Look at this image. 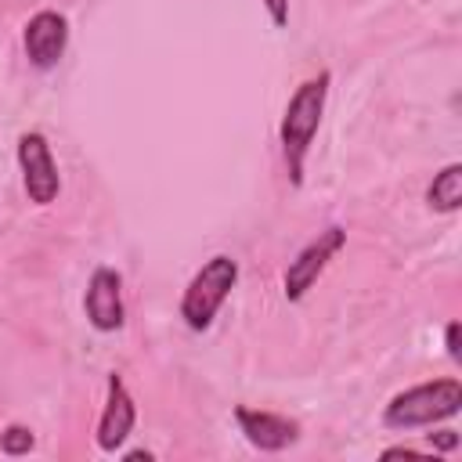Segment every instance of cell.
Wrapping results in <instances>:
<instances>
[{
  "mask_svg": "<svg viewBox=\"0 0 462 462\" xmlns=\"http://www.w3.org/2000/svg\"><path fill=\"white\" fill-rule=\"evenodd\" d=\"M328 83H332V72H318V76L303 79L292 90V97L285 105V116H282V126H278L285 170H289V180L296 188L303 184V159H307V148H310V141L321 126V116H325Z\"/></svg>",
  "mask_w": 462,
  "mask_h": 462,
  "instance_id": "cell-1",
  "label": "cell"
},
{
  "mask_svg": "<svg viewBox=\"0 0 462 462\" xmlns=\"http://www.w3.org/2000/svg\"><path fill=\"white\" fill-rule=\"evenodd\" d=\"M458 408H462V383L448 375V379L415 383L393 393L390 404L383 408V422L390 430H419V426H433L440 419L458 415Z\"/></svg>",
  "mask_w": 462,
  "mask_h": 462,
  "instance_id": "cell-2",
  "label": "cell"
},
{
  "mask_svg": "<svg viewBox=\"0 0 462 462\" xmlns=\"http://www.w3.org/2000/svg\"><path fill=\"white\" fill-rule=\"evenodd\" d=\"M238 282V260L227 253L209 256L188 282L184 296H180V318L191 332H206L217 318V310L224 307V300L231 296Z\"/></svg>",
  "mask_w": 462,
  "mask_h": 462,
  "instance_id": "cell-3",
  "label": "cell"
},
{
  "mask_svg": "<svg viewBox=\"0 0 462 462\" xmlns=\"http://www.w3.org/2000/svg\"><path fill=\"white\" fill-rule=\"evenodd\" d=\"M346 245V231L339 227V224H332V227H325V231H318V238H310L300 253H296V260L289 263V271H285V300L289 303H300L310 289H314V282L321 278V271L328 267V260L339 253Z\"/></svg>",
  "mask_w": 462,
  "mask_h": 462,
  "instance_id": "cell-4",
  "label": "cell"
},
{
  "mask_svg": "<svg viewBox=\"0 0 462 462\" xmlns=\"http://www.w3.org/2000/svg\"><path fill=\"white\" fill-rule=\"evenodd\" d=\"M18 166H22V184H25L29 202L51 206L61 191V177H58V162L51 155V144L40 130H25L18 137Z\"/></svg>",
  "mask_w": 462,
  "mask_h": 462,
  "instance_id": "cell-5",
  "label": "cell"
},
{
  "mask_svg": "<svg viewBox=\"0 0 462 462\" xmlns=\"http://www.w3.org/2000/svg\"><path fill=\"white\" fill-rule=\"evenodd\" d=\"M22 43H25V58L32 69H40V72L54 69L69 47V18L58 11H36L25 22Z\"/></svg>",
  "mask_w": 462,
  "mask_h": 462,
  "instance_id": "cell-6",
  "label": "cell"
},
{
  "mask_svg": "<svg viewBox=\"0 0 462 462\" xmlns=\"http://www.w3.org/2000/svg\"><path fill=\"white\" fill-rule=\"evenodd\" d=\"M83 310L97 332L123 328V278L116 267H94L83 292Z\"/></svg>",
  "mask_w": 462,
  "mask_h": 462,
  "instance_id": "cell-7",
  "label": "cell"
},
{
  "mask_svg": "<svg viewBox=\"0 0 462 462\" xmlns=\"http://www.w3.org/2000/svg\"><path fill=\"white\" fill-rule=\"evenodd\" d=\"M134 422H137V408H134V397L123 383V375H108V393H105V408H101V419H97V448L105 455H116L126 437L134 433Z\"/></svg>",
  "mask_w": 462,
  "mask_h": 462,
  "instance_id": "cell-8",
  "label": "cell"
},
{
  "mask_svg": "<svg viewBox=\"0 0 462 462\" xmlns=\"http://www.w3.org/2000/svg\"><path fill=\"white\" fill-rule=\"evenodd\" d=\"M235 422L242 430V437L260 448V451H285L289 444L300 440V426L285 415H274V411H256V408H235Z\"/></svg>",
  "mask_w": 462,
  "mask_h": 462,
  "instance_id": "cell-9",
  "label": "cell"
},
{
  "mask_svg": "<svg viewBox=\"0 0 462 462\" xmlns=\"http://www.w3.org/2000/svg\"><path fill=\"white\" fill-rule=\"evenodd\" d=\"M426 202L437 213H455L462 206V162H448L440 173H433V184L426 188Z\"/></svg>",
  "mask_w": 462,
  "mask_h": 462,
  "instance_id": "cell-10",
  "label": "cell"
},
{
  "mask_svg": "<svg viewBox=\"0 0 462 462\" xmlns=\"http://www.w3.org/2000/svg\"><path fill=\"white\" fill-rule=\"evenodd\" d=\"M32 444H36V437H32V430H29V426L11 422V426L0 433V451H4V455H11V458L29 455V451H32Z\"/></svg>",
  "mask_w": 462,
  "mask_h": 462,
  "instance_id": "cell-11",
  "label": "cell"
},
{
  "mask_svg": "<svg viewBox=\"0 0 462 462\" xmlns=\"http://www.w3.org/2000/svg\"><path fill=\"white\" fill-rule=\"evenodd\" d=\"M426 444L433 455H448L458 448V433L455 430H437V433H426Z\"/></svg>",
  "mask_w": 462,
  "mask_h": 462,
  "instance_id": "cell-12",
  "label": "cell"
},
{
  "mask_svg": "<svg viewBox=\"0 0 462 462\" xmlns=\"http://www.w3.org/2000/svg\"><path fill=\"white\" fill-rule=\"evenodd\" d=\"M458 336H462V325H458V321H448V328H444V343H448V357H451V361H462Z\"/></svg>",
  "mask_w": 462,
  "mask_h": 462,
  "instance_id": "cell-13",
  "label": "cell"
},
{
  "mask_svg": "<svg viewBox=\"0 0 462 462\" xmlns=\"http://www.w3.org/2000/svg\"><path fill=\"white\" fill-rule=\"evenodd\" d=\"M263 7H267V14H271V22L282 29V25H289V0H263Z\"/></svg>",
  "mask_w": 462,
  "mask_h": 462,
  "instance_id": "cell-14",
  "label": "cell"
},
{
  "mask_svg": "<svg viewBox=\"0 0 462 462\" xmlns=\"http://www.w3.org/2000/svg\"><path fill=\"white\" fill-rule=\"evenodd\" d=\"M401 455H404V458H422L426 451H415V448H404V444H401V448H386V451H383V458H401Z\"/></svg>",
  "mask_w": 462,
  "mask_h": 462,
  "instance_id": "cell-15",
  "label": "cell"
},
{
  "mask_svg": "<svg viewBox=\"0 0 462 462\" xmlns=\"http://www.w3.org/2000/svg\"><path fill=\"white\" fill-rule=\"evenodd\" d=\"M141 458L148 462V458H152V451H144V448H137V451H126V462H141Z\"/></svg>",
  "mask_w": 462,
  "mask_h": 462,
  "instance_id": "cell-16",
  "label": "cell"
}]
</instances>
